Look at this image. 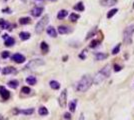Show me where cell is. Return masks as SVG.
<instances>
[{
    "label": "cell",
    "instance_id": "1",
    "mask_svg": "<svg viewBox=\"0 0 134 120\" xmlns=\"http://www.w3.org/2000/svg\"><path fill=\"white\" fill-rule=\"evenodd\" d=\"M93 83V78L90 75H84L76 84V90L78 92H85L87 91L91 84Z\"/></svg>",
    "mask_w": 134,
    "mask_h": 120
},
{
    "label": "cell",
    "instance_id": "2",
    "mask_svg": "<svg viewBox=\"0 0 134 120\" xmlns=\"http://www.w3.org/2000/svg\"><path fill=\"white\" fill-rule=\"evenodd\" d=\"M111 73V67L109 64L105 65L93 78V83L94 84H100L101 82L104 81L105 78H107Z\"/></svg>",
    "mask_w": 134,
    "mask_h": 120
},
{
    "label": "cell",
    "instance_id": "3",
    "mask_svg": "<svg viewBox=\"0 0 134 120\" xmlns=\"http://www.w3.org/2000/svg\"><path fill=\"white\" fill-rule=\"evenodd\" d=\"M133 33H134V24H131V25L127 26V27L124 29V32H123V39H124L125 43L131 44Z\"/></svg>",
    "mask_w": 134,
    "mask_h": 120
},
{
    "label": "cell",
    "instance_id": "4",
    "mask_svg": "<svg viewBox=\"0 0 134 120\" xmlns=\"http://www.w3.org/2000/svg\"><path fill=\"white\" fill-rule=\"evenodd\" d=\"M48 21H49V16H48V15L43 16V18L40 19V20L37 22V24L35 25V32H36L37 34H40V33L43 31V29L45 28V26L47 25Z\"/></svg>",
    "mask_w": 134,
    "mask_h": 120
},
{
    "label": "cell",
    "instance_id": "5",
    "mask_svg": "<svg viewBox=\"0 0 134 120\" xmlns=\"http://www.w3.org/2000/svg\"><path fill=\"white\" fill-rule=\"evenodd\" d=\"M43 64H44V61H43V60H41V59H39V58H37V59H32V60H30V61L26 64L25 69L37 68V67H39V66H41V65H43Z\"/></svg>",
    "mask_w": 134,
    "mask_h": 120
},
{
    "label": "cell",
    "instance_id": "6",
    "mask_svg": "<svg viewBox=\"0 0 134 120\" xmlns=\"http://www.w3.org/2000/svg\"><path fill=\"white\" fill-rule=\"evenodd\" d=\"M66 102H67V90L64 89V90L61 92V94L59 95V105H60L62 108H65Z\"/></svg>",
    "mask_w": 134,
    "mask_h": 120
},
{
    "label": "cell",
    "instance_id": "7",
    "mask_svg": "<svg viewBox=\"0 0 134 120\" xmlns=\"http://www.w3.org/2000/svg\"><path fill=\"white\" fill-rule=\"evenodd\" d=\"M11 59L13 60L14 62H16V63H23L25 60H26L25 56H23V55L20 54V53H15L14 55H12Z\"/></svg>",
    "mask_w": 134,
    "mask_h": 120
},
{
    "label": "cell",
    "instance_id": "8",
    "mask_svg": "<svg viewBox=\"0 0 134 120\" xmlns=\"http://www.w3.org/2000/svg\"><path fill=\"white\" fill-rule=\"evenodd\" d=\"M0 95H1V97L4 100H7L10 97V92L4 86H0Z\"/></svg>",
    "mask_w": 134,
    "mask_h": 120
},
{
    "label": "cell",
    "instance_id": "9",
    "mask_svg": "<svg viewBox=\"0 0 134 120\" xmlns=\"http://www.w3.org/2000/svg\"><path fill=\"white\" fill-rule=\"evenodd\" d=\"M72 31V29L70 27H67V26H64V25H61L58 27V32L59 34H67V33H70Z\"/></svg>",
    "mask_w": 134,
    "mask_h": 120
},
{
    "label": "cell",
    "instance_id": "10",
    "mask_svg": "<svg viewBox=\"0 0 134 120\" xmlns=\"http://www.w3.org/2000/svg\"><path fill=\"white\" fill-rule=\"evenodd\" d=\"M42 12H43V7H35V8H33V9L31 10V14H32V16H34V17L40 16V15L42 14Z\"/></svg>",
    "mask_w": 134,
    "mask_h": 120
},
{
    "label": "cell",
    "instance_id": "11",
    "mask_svg": "<svg viewBox=\"0 0 134 120\" xmlns=\"http://www.w3.org/2000/svg\"><path fill=\"white\" fill-rule=\"evenodd\" d=\"M11 73H16V69L12 66H7V67L2 69V74L3 75H7V74H11Z\"/></svg>",
    "mask_w": 134,
    "mask_h": 120
},
{
    "label": "cell",
    "instance_id": "12",
    "mask_svg": "<svg viewBox=\"0 0 134 120\" xmlns=\"http://www.w3.org/2000/svg\"><path fill=\"white\" fill-rule=\"evenodd\" d=\"M117 3V0H101L100 4L103 6H113Z\"/></svg>",
    "mask_w": 134,
    "mask_h": 120
},
{
    "label": "cell",
    "instance_id": "13",
    "mask_svg": "<svg viewBox=\"0 0 134 120\" xmlns=\"http://www.w3.org/2000/svg\"><path fill=\"white\" fill-rule=\"evenodd\" d=\"M0 27L2 29H11V24L7 21H5L4 19H0Z\"/></svg>",
    "mask_w": 134,
    "mask_h": 120
},
{
    "label": "cell",
    "instance_id": "14",
    "mask_svg": "<svg viewBox=\"0 0 134 120\" xmlns=\"http://www.w3.org/2000/svg\"><path fill=\"white\" fill-rule=\"evenodd\" d=\"M46 31H47V34L49 36H51V37H56L57 36V32H56V30H55V28L53 26H49Z\"/></svg>",
    "mask_w": 134,
    "mask_h": 120
},
{
    "label": "cell",
    "instance_id": "15",
    "mask_svg": "<svg viewBox=\"0 0 134 120\" xmlns=\"http://www.w3.org/2000/svg\"><path fill=\"white\" fill-rule=\"evenodd\" d=\"M14 43H15V40H14V38H13V37H10V36H8V37L5 39L4 45H5V46H7V47H10V46H13V45H14Z\"/></svg>",
    "mask_w": 134,
    "mask_h": 120
},
{
    "label": "cell",
    "instance_id": "16",
    "mask_svg": "<svg viewBox=\"0 0 134 120\" xmlns=\"http://www.w3.org/2000/svg\"><path fill=\"white\" fill-rule=\"evenodd\" d=\"M107 57H108V54H106V53H102V52H96L95 53L96 60H104Z\"/></svg>",
    "mask_w": 134,
    "mask_h": 120
},
{
    "label": "cell",
    "instance_id": "17",
    "mask_svg": "<svg viewBox=\"0 0 134 120\" xmlns=\"http://www.w3.org/2000/svg\"><path fill=\"white\" fill-rule=\"evenodd\" d=\"M25 81H26V83L29 84V85H35L36 82H37V79H36L35 76H28Z\"/></svg>",
    "mask_w": 134,
    "mask_h": 120
},
{
    "label": "cell",
    "instance_id": "18",
    "mask_svg": "<svg viewBox=\"0 0 134 120\" xmlns=\"http://www.w3.org/2000/svg\"><path fill=\"white\" fill-rule=\"evenodd\" d=\"M19 37L21 40H27L30 38V33L29 32H26V31H22L19 33Z\"/></svg>",
    "mask_w": 134,
    "mask_h": 120
},
{
    "label": "cell",
    "instance_id": "19",
    "mask_svg": "<svg viewBox=\"0 0 134 120\" xmlns=\"http://www.w3.org/2000/svg\"><path fill=\"white\" fill-rule=\"evenodd\" d=\"M40 48H41L42 53H44V54H46V53L49 51V46H48V44H47L46 42H41Z\"/></svg>",
    "mask_w": 134,
    "mask_h": 120
},
{
    "label": "cell",
    "instance_id": "20",
    "mask_svg": "<svg viewBox=\"0 0 134 120\" xmlns=\"http://www.w3.org/2000/svg\"><path fill=\"white\" fill-rule=\"evenodd\" d=\"M67 15H68V11L67 10H60L59 12H58V14H57V18L58 19H63V18H65Z\"/></svg>",
    "mask_w": 134,
    "mask_h": 120
},
{
    "label": "cell",
    "instance_id": "21",
    "mask_svg": "<svg viewBox=\"0 0 134 120\" xmlns=\"http://www.w3.org/2000/svg\"><path fill=\"white\" fill-rule=\"evenodd\" d=\"M31 22V18L30 17H21L19 19V23L21 25H26V24H29Z\"/></svg>",
    "mask_w": 134,
    "mask_h": 120
},
{
    "label": "cell",
    "instance_id": "22",
    "mask_svg": "<svg viewBox=\"0 0 134 120\" xmlns=\"http://www.w3.org/2000/svg\"><path fill=\"white\" fill-rule=\"evenodd\" d=\"M49 84H50V87H51L52 89H54V90H57V89L60 88V84H59V82H57V81H55V80L50 81Z\"/></svg>",
    "mask_w": 134,
    "mask_h": 120
},
{
    "label": "cell",
    "instance_id": "23",
    "mask_svg": "<svg viewBox=\"0 0 134 120\" xmlns=\"http://www.w3.org/2000/svg\"><path fill=\"white\" fill-rule=\"evenodd\" d=\"M76 104H77V100H76V99H74V100H72V101L69 102V109H70L71 112H74V111H75V109H76Z\"/></svg>",
    "mask_w": 134,
    "mask_h": 120
},
{
    "label": "cell",
    "instance_id": "24",
    "mask_svg": "<svg viewBox=\"0 0 134 120\" xmlns=\"http://www.w3.org/2000/svg\"><path fill=\"white\" fill-rule=\"evenodd\" d=\"M34 112L33 108H29V109H23V110H19V113H22L24 115H31Z\"/></svg>",
    "mask_w": 134,
    "mask_h": 120
},
{
    "label": "cell",
    "instance_id": "25",
    "mask_svg": "<svg viewBox=\"0 0 134 120\" xmlns=\"http://www.w3.org/2000/svg\"><path fill=\"white\" fill-rule=\"evenodd\" d=\"M38 113H39V115H41V116H45V115H47V114H48V110H47V108H46V107L42 106V107H40V108H39Z\"/></svg>",
    "mask_w": 134,
    "mask_h": 120
},
{
    "label": "cell",
    "instance_id": "26",
    "mask_svg": "<svg viewBox=\"0 0 134 120\" xmlns=\"http://www.w3.org/2000/svg\"><path fill=\"white\" fill-rule=\"evenodd\" d=\"M73 8H74L75 10H77V11H83V10H84V5H83L82 2H79V3H77Z\"/></svg>",
    "mask_w": 134,
    "mask_h": 120
},
{
    "label": "cell",
    "instance_id": "27",
    "mask_svg": "<svg viewBox=\"0 0 134 120\" xmlns=\"http://www.w3.org/2000/svg\"><path fill=\"white\" fill-rule=\"evenodd\" d=\"M8 86L11 87V88H13V89H15L18 86V81L17 80H11V81L8 82Z\"/></svg>",
    "mask_w": 134,
    "mask_h": 120
},
{
    "label": "cell",
    "instance_id": "28",
    "mask_svg": "<svg viewBox=\"0 0 134 120\" xmlns=\"http://www.w3.org/2000/svg\"><path fill=\"white\" fill-rule=\"evenodd\" d=\"M116 12H118V9H117V8L111 9V10L107 13V18H111V17H113V16L116 14Z\"/></svg>",
    "mask_w": 134,
    "mask_h": 120
},
{
    "label": "cell",
    "instance_id": "29",
    "mask_svg": "<svg viewBox=\"0 0 134 120\" xmlns=\"http://www.w3.org/2000/svg\"><path fill=\"white\" fill-rule=\"evenodd\" d=\"M79 15L78 14H76V13H72V14H70V16H69V19L71 20V21H76L77 19H79Z\"/></svg>",
    "mask_w": 134,
    "mask_h": 120
},
{
    "label": "cell",
    "instance_id": "30",
    "mask_svg": "<svg viewBox=\"0 0 134 120\" xmlns=\"http://www.w3.org/2000/svg\"><path fill=\"white\" fill-rule=\"evenodd\" d=\"M120 47H121V44H120V43H119V44H117V45L114 47V49L112 50V54H113V55L117 54V53L120 51Z\"/></svg>",
    "mask_w": 134,
    "mask_h": 120
},
{
    "label": "cell",
    "instance_id": "31",
    "mask_svg": "<svg viewBox=\"0 0 134 120\" xmlns=\"http://www.w3.org/2000/svg\"><path fill=\"white\" fill-rule=\"evenodd\" d=\"M30 91H31V89H30L29 87H27V86H24V87L21 88V92H22L23 94H29Z\"/></svg>",
    "mask_w": 134,
    "mask_h": 120
},
{
    "label": "cell",
    "instance_id": "32",
    "mask_svg": "<svg viewBox=\"0 0 134 120\" xmlns=\"http://www.w3.org/2000/svg\"><path fill=\"white\" fill-rule=\"evenodd\" d=\"M99 43H100V41H99V40H93V41L90 43V45H89V46H90L91 48H95L96 46H98V44H99Z\"/></svg>",
    "mask_w": 134,
    "mask_h": 120
},
{
    "label": "cell",
    "instance_id": "33",
    "mask_svg": "<svg viewBox=\"0 0 134 120\" xmlns=\"http://www.w3.org/2000/svg\"><path fill=\"white\" fill-rule=\"evenodd\" d=\"M1 56H2V58H4V59H5V58H8V57L10 56V53H9V51H3Z\"/></svg>",
    "mask_w": 134,
    "mask_h": 120
},
{
    "label": "cell",
    "instance_id": "34",
    "mask_svg": "<svg viewBox=\"0 0 134 120\" xmlns=\"http://www.w3.org/2000/svg\"><path fill=\"white\" fill-rule=\"evenodd\" d=\"M95 31H96V28H94L92 31H90L89 33H88V35H87V37H86V39H89V38H91L92 37V35H94V33H95Z\"/></svg>",
    "mask_w": 134,
    "mask_h": 120
},
{
    "label": "cell",
    "instance_id": "35",
    "mask_svg": "<svg viewBox=\"0 0 134 120\" xmlns=\"http://www.w3.org/2000/svg\"><path fill=\"white\" fill-rule=\"evenodd\" d=\"M64 118H65L66 120H70V119H71L70 113H65V114H64Z\"/></svg>",
    "mask_w": 134,
    "mask_h": 120
},
{
    "label": "cell",
    "instance_id": "36",
    "mask_svg": "<svg viewBox=\"0 0 134 120\" xmlns=\"http://www.w3.org/2000/svg\"><path fill=\"white\" fill-rule=\"evenodd\" d=\"M121 69H122L121 66H119V65H114V70H115V71H120Z\"/></svg>",
    "mask_w": 134,
    "mask_h": 120
},
{
    "label": "cell",
    "instance_id": "37",
    "mask_svg": "<svg viewBox=\"0 0 134 120\" xmlns=\"http://www.w3.org/2000/svg\"><path fill=\"white\" fill-rule=\"evenodd\" d=\"M2 12H4V13H11V10L9 8H4V9H2Z\"/></svg>",
    "mask_w": 134,
    "mask_h": 120
},
{
    "label": "cell",
    "instance_id": "38",
    "mask_svg": "<svg viewBox=\"0 0 134 120\" xmlns=\"http://www.w3.org/2000/svg\"><path fill=\"white\" fill-rule=\"evenodd\" d=\"M7 37H8V34H3V36H2V38H3L4 40H5Z\"/></svg>",
    "mask_w": 134,
    "mask_h": 120
},
{
    "label": "cell",
    "instance_id": "39",
    "mask_svg": "<svg viewBox=\"0 0 134 120\" xmlns=\"http://www.w3.org/2000/svg\"><path fill=\"white\" fill-rule=\"evenodd\" d=\"M79 120H85V119H84V116H83V114H81V115H80V117H79Z\"/></svg>",
    "mask_w": 134,
    "mask_h": 120
},
{
    "label": "cell",
    "instance_id": "40",
    "mask_svg": "<svg viewBox=\"0 0 134 120\" xmlns=\"http://www.w3.org/2000/svg\"><path fill=\"white\" fill-rule=\"evenodd\" d=\"M79 57H80V58H82V59H84V58H85V55H84V54H80V55H79Z\"/></svg>",
    "mask_w": 134,
    "mask_h": 120
},
{
    "label": "cell",
    "instance_id": "41",
    "mask_svg": "<svg viewBox=\"0 0 134 120\" xmlns=\"http://www.w3.org/2000/svg\"><path fill=\"white\" fill-rule=\"evenodd\" d=\"M0 120H4V118H3V116H2V115H0Z\"/></svg>",
    "mask_w": 134,
    "mask_h": 120
},
{
    "label": "cell",
    "instance_id": "42",
    "mask_svg": "<svg viewBox=\"0 0 134 120\" xmlns=\"http://www.w3.org/2000/svg\"><path fill=\"white\" fill-rule=\"evenodd\" d=\"M3 1H8V0H3Z\"/></svg>",
    "mask_w": 134,
    "mask_h": 120
},
{
    "label": "cell",
    "instance_id": "43",
    "mask_svg": "<svg viewBox=\"0 0 134 120\" xmlns=\"http://www.w3.org/2000/svg\"><path fill=\"white\" fill-rule=\"evenodd\" d=\"M133 7H134V4H133Z\"/></svg>",
    "mask_w": 134,
    "mask_h": 120
}]
</instances>
